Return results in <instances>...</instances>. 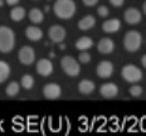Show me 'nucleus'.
Returning a JSON list of instances; mask_svg holds the SVG:
<instances>
[{"instance_id":"obj_6","label":"nucleus","mask_w":146,"mask_h":136,"mask_svg":"<svg viewBox=\"0 0 146 136\" xmlns=\"http://www.w3.org/2000/svg\"><path fill=\"white\" fill-rule=\"evenodd\" d=\"M18 58H19V62L22 63L23 66H30L33 64V62L35 60V52L32 47H22L19 49V53H18Z\"/></svg>"},{"instance_id":"obj_9","label":"nucleus","mask_w":146,"mask_h":136,"mask_svg":"<svg viewBox=\"0 0 146 136\" xmlns=\"http://www.w3.org/2000/svg\"><path fill=\"white\" fill-rule=\"evenodd\" d=\"M36 72L40 74L42 77H49L53 73V64L49 59L42 58L36 62Z\"/></svg>"},{"instance_id":"obj_11","label":"nucleus","mask_w":146,"mask_h":136,"mask_svg":"<svg viewBox=\"0 0 146 136\" xmlns=\"http://www.w3.org/2000/svg\"><path fill=\"white\" fill-rule=\"evenodd\" d=\"M100 95L103 98H113L118 95V87L115 83L108 82V83H103L100 87Z\"/></svg>"},{"instance_id":"obj_27","label":"nucleus","mask_w":146,"mask_h":136,"mask_svg":"<svg viewBox=\"0 0 146 136\" xmlns=\"http://www.w3.org/2000/svg\"><path fill=\"white\" fill-rule=\"evenodd\" d=\"M110 3H111L112 7H115V8H120V7H122V5H123L125 0H110Z\"/></svg>"},{"instance_id":"obj_26","label":"nucleus","mask_w":146,"mask_h":136,"mask_svg":"<svg viewBox=\"0 0 146 136\" xmlns=\"http://www.w3.org/2000/svg\"><path fill=\"white\" fill-rule=\"evenodd\" d=\"M108 8L107 7H105V5H101V7H98L97 8V14L100 15L101 18H106L108 15Z\"/></svg>"},{"instance_id":"obj_29","label":"nucleus","mask_w":146,"mask_h":136,"mask_svg":"<svg viewBox=\"0 0 146 136\" xmlns=\"http://www.w3.org/2000/svg\"><path fill=\"white\" fill-rule=\"evenodd\" d=\"M5 1H7L8 5H10V7H14V5H18V4H19L20 0H5Z\"/></svg>"},{"instance_id":"obj_10","label":"nucleus","mask_w":146,"mask_h":136,"mask_svg":"<svg viewBox=\"0 0 146 136\" xmlns=\"http://www.w3.org/2000/svg\"><path fill=\"white\" fill-rule=\"evenodd\" d=\"M96 72L100 78H108L113 73V64L110 60H102L97 66Z\"/></svg>"},{"instance_id":"obj_8","label":"nucleus","mask_w":146,"mask_h":136,"mask_svg":"<svg viewBox=\"0 0 146 136\" xmlns=\"http://www.w3.org/2000/svg\"><path fill=\"white\" fill-rule=\"evenodd\" d=\"M66 35H67V32L62 25H52L49 30H48V37H49V39L52 42H54V43H60V42H63Z\"/></svg>"},{"instance_id":"obj_17","label":"nucleus","mask_w":146,"mask_h":136,"mask_svg":"<svg viewBox=\"0 0 146 136\" xmlns=\"http://www.w3.org/2000/svg\"><path fill=\"white\" fill-rule=\"evenodd\" d=\"M96 24V19L92 15H86L78 22V28L81 30H90L91 28H93Z\"/></svg>"},{"instance_id":"obj_18","label":"nucleus","mask_w":146,"mask_h":136,"mask_svg":"<svg viewBox=\"0 0 146 136\" xmlns=\"http://www.w3.org/2000/svg\"><path fill=\"white\" fill-rule=\"evenodd\" d=\"M25 18V9L22 7H14L10 10V19L13 22H20Z\"/></svg>"},{"instance_id":"obj_23","label":"nucleus","mask_w":146,"mask_h":136,"mask_svg":"<svg viewBox=\"0 0 146 136\" xmlns=\"http://www.w3.org/2000/svg\"><path fill=\"white\" fill-rule=\"evenodd\" d=\"M20 83H22L23 88L30 90L33 86H34V78H33L30 74H24L23 77H22V81H20Z\"/></svg>"},{"instance_id":"obj_1","label":"nucleus","mask_w":146,"mask_h":136,"mask_svg":"<svg viewBox=\"0 0 146 136\" xmlns=\"http://www.w3.org/2000/svg\"><path fill=\"white\" fill-rule=\"evenodd\" d=\"M53 11L59 19H71L76 13V3L73 0H57L53 5Z\"/></svg>"},{"instance_id":"obj_3","label":"nucleus","mask_w":146,"mask_h":136,"mask_svg":"<svg viewBox=\"0 0 146 136\" xmlns=\"http://www.w3.org/2000/svg\"><path fill=\"white\" fill-rule=\"evenodd\" d=\"M141 42H142V37L139 32L136 30H130L125 34L123 37V47L127 52H137L141 47Z\"/></svg>"},{"instance_id":"obj_20","label":"nucleus","mask_w":146,"mask_h":136,"mask_svg":"<svg viewBox=\"0 0 146 136\" xmlns=\"http://www.w3.org/2000/svg\"><path fill=\"white\" fill-rule=\"evenodd\" d=\"M43 19H44V14L42 13L40 9H38V8H33L32 10L29 11V20H30L32 23L39 24V23L43 22Z\"/></svg>"},{"instance_id":"obj_12","label":"nucleus","mask_w":146,"mask_h":136,"mask_svg":"<svg viewBox=\"0 0 146 136\" xmlns=\"http://www.w3.org/2000/svg\"><path fill=\"white\" fill-rule=\"evenodd\" d=\"M123 17H125V20H126V23H129L130 25H135V24H139L140 22H141L142 15H141V13H140L139 9H136V8H129L126 11H125Z\"/></svg>"},{"instance_id":"obj_5","label":"nucleus","mask_w":146,"mask_h":136,"mask_svg":"<svg viewBox=\"0 0 146 136\" xmlns=\"http://www.w3.org/2000/svg\"><path fill=\"white\" fill-rule=\"evenodd\" d=\"M121 76L126 82L130 83H136L142 80V72L139 67L133 64H126L121 69Z\"/></svg>"},{"instance_id":"obj_16","label":"nucleus","mask_w":146,"mask_h":136,"mask_svg":"<svg viewBox=\"0 0 146 136\" xmlns=\"http://www.w3.org/2000/svg\"><path fill=\"white\" fill-rule=\"evenodd\" d=\"M96 84L95 82L90 80H82L80 83H78V91L82 95H91V93L95 91Z\"/></svg>"},{"instance_id":"obj_19","label":"nucleus","mask_w":146,"mask_h":136,"mask_svg":"<svg viewBox=\"0 0 146 136\" xmlns=\"http://www.w3.org/2000/svg\"><path fill=\"white\" fill-rule=\"evenodd\" d=\"M92 45H93V40L90 37H82L76 42V48H77L78 50H81V52L82 50L90 49Z\"/></svg>"},{"instance_id":"obj_4","label":"nucleus","mask_w":146,"mask_h":136,"mask_svg":"<svg viewBox=\"0 0 146 136\" xmlns=\"http://www.w3.org/2000/svg\"><path fill=\"white\" fill-rule=\"evenodd\" d=\"M60 67H62L63 72L69 76V77H77L81 72V66L73 57L66 56L60 59Z\"/></svg>"},{"instance_id":"obj_21","label":"nucleus","mask_w":146,"mask_h":136,"mask_svg":"<svg viewBox=\"0 0 146 136\" xmlns=\"http://www.w3.org/2000/svg\"><path fill=\"white\" fill-rule=\"evenodd\" d=\"M10 74V66L4 60H0V83L5 82Z\"/></svg>"},{"instance_id":"obj_25","label":"nucleus","mask_w":146,"mask_h":136,"mask_svg":"<svg viewBox=\"0 0 146 136\" xmlns=\"http://www.w3.org/2000/svg\"><path fill=\"white\" fill-rule=\"evenodd\" d=\"M130 95L132 97H140L142 95V87L141 86H131L130 87Z\"/></svg>"},{"instance_id":"obj_30","label":"nucleus","mask_w":146,"mask_h":136,"mask_svg":"<svg viewBox=\"0 0 146 136\" xmlns=\"http://www.w3.org/2000/svg\"><path fill=\"white\" fill-rule=\"evenodd\" d=\"M141 64H142V66H144V67L146 68V54H145V56L141 58Z\"/></svg>"},{"instance_id":"obj_13","label":"nucleus","mask_w":146,"mask_h":136,"mask_svg":"<svg viewBox=\"0 0 146 136\" xmlns=\"http://www.w3.org/2000/svg\"><path fill=\"white\" fill-rule=\"evenodd\" d=\"M115 49V43L111 38H102L97 43V50L102 54H110Z\"/></svg>"},{"instance_id":"obj_32","label":"nucleus","mask_w":146,"mask_h":136,"mask_svg":"<svg viewBox=\"0 0 146 136\" xmlns=\"http://www.w3.org/2000/svg\"><path fill=\"white\" fill-rule=\"evenodd\" d=\"M49 57H50V58H54V57H56V54H54L53 52H50L49 53Z\"/></svg>"},{"instance_id":"obj_22","label":"nucleus","mask_w":146,"mask_h":136,"mask_svg":"<svg viewBox=\"0 0 146 136\" xmlns=\"http://www.w3.org/2000/svg\"><path fill=\"white\" fill-rule=\"evenodd\" d=\"M20 91V86L18 82H15V81H13V82H10L7 86V90H5V92H7V95L9 96V97H15V96L19 93Z\"/></svg>"},{"instance_id":"obj_24","label":"nucleus","mask_w":146,"mask_h":136,"mask_svg":"<svg viewBox=\"0 0 146 136\" xmlns=\"http://www.w3.org/2000/svg\"><path fill=\"white\" fill-rule=\"evenodd\" d=\"M78 60L81 63H83V64H87V63L91 62V54L87 53L86 50H82L80 53V56H78Z\"/></svg>"},{"instance_id":"obj_2","label":"nucleus","mask_w":146,"mask_h":136,"mask_svg":"<svg viewBox=\"0 0 146 136\" xmlns=\"http://www.w3.org/2000/svg\"><path fill=\"white\" fill-rule=\"evenodd\" d=\"M15 47V34L9 27H0V52L9 53Z\"/></svg>"},{"instance_id":"obj_28","label":"nucleus","mask_w":146,"mask_h":136,"mask_svg":"<svg viewBox=\"0 0 146 136\" xmlns=\"http://www.w3.org/2000/svg\"><path fill=\"white\" fill-rule=\"evenodd\" d=\"M82 1H83V4L86 7H93V5H96L98 3V0H82Z\"/></svg>"},{"instance_id":"obj_7","label":"nucleus","mask_w":146,"mask_h":136,"mask_svg":"<svg viewBox=\"0 0 146 136\" xmlns=\"http://www.w3.org/2000/svg\"><path fill=\"white\" fill-rule=\"evenodd\" d=\"M62 95V88L57 83H47L43 87V96L47 100H57Z\"/></svg>"},{"instance_id":"obj_33","label":"nucleus","mask_w":146,"mask_h":136,"mask_svg":"<svg viewBox=\"0 0 146 136\" xmlns=\"http://www.w3.org/2000/svg\"><path fill=\"white\" fill-rule=\"evenodd\" d=\"M0 7H3V0H0Z\"/></svg>"},{"instance_id":"obj_14","label":"nucleus","mask_w":146,"mask_h":136,"mask_svg":"<svg viewBox=\"0 0 146 136\" xmlns=\"http://www.w3.org/2000/svg\"><path fill=\"white\" fill-rule=\"evenodd\" d=\"M25 35H27V38H28L29 40L38 42V40H40L42 39V37H43V32H42V29H39L38 27L30 25V27H28V28L25 29Z\"/></svg>"},{"instance_id":"obj_31","label":"nucleus","mask_w":146,"mask_h":136,"mask_svg":"<svg viewBox=\"0 0 146 136\" xmlns=\"http://www.w3.org/2000/svg\"><path fill=\"white\" fill-rule=\"evenodd\" d=\"M142 9H144V13H145V15H146V1L144 3V5H142Z\"/></svg>"},{"instance_id":"obj_15","label":"nucleus","mask_w":146,"mask_h":136,"mask_svg":"<svg viewBox=\"0 0 146 136\" xmlns=\"http://www.w3.org/2000/svg\"><path fill=\"white\" fill-rule=\"evenodd\" d=\"M120 28H121V22L118 19H116V18L106 20V22L102 24V29H103V32H106V33H116L120 30Z\"/></svg>"}]
</instances>
